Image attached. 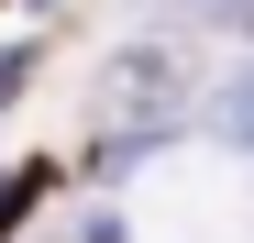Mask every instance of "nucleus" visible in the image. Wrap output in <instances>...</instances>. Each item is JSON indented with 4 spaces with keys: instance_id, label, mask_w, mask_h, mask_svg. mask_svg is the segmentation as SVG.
Listing matches in <instances>:
<instances>
[{
    "instance_id": "obj_2",
    "label": "nucleus",
    "mask_w": 254,
    "mask_h": 243,
    "mask_svg": "<svg viewBox=\"0 0 254 243\" xmlns=\"http://www.w3.org/2000/svg\"><path fill=\"white\" fill-rule=\"evenodd\" d=\"M210 122H221V144H254V66L221 77V111H210Z\"/></svg>"
},
{
    "instance_id": "obj_4",
    "label": "nucleus",
    "mask_w": 254,
    "mask_h": 243,
    "mask_svg": "<svg viewBox=\"0 0 254 243\" xmlns=\"http://www.w3.org/2000/svg\"><path fill=\"white\" fill-rule=\"evenodd\" d=\"M144 11H221V0H144Z\"/></svg>"
},
{
    "instance_id": "obj_1",
    "label": "nucleus",
    "mask_w": 254,
    "mask_h": 243,
    "mask_svg": "<svg viewBox=\"0 0 254 243\" xmlns=\"http://www.w3.org/2000/svg\"><path fill=\"white\" fill-rule=\"evenodd\" d=\"M177 89H188V56H177V45H122V56L100 66V122H111V133L166 122V111H177Z\"/></svg>"
},
{
    "instance_id": "obj_3",
    "label": "nucleus",
    "mask_w": 254,
    "mask_h": 243,
    "mask_svg": "<svg viewBox=\"0 0 254 243\" xmlns=\"http://www.w3.org/2000/svg\"><path fill=\"white\" fill-rule=\"evenodd\" d=\"M221 22H232V33H254V0H221Z\"/></svg>"
}]
</instances>
